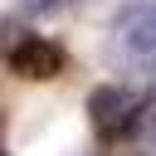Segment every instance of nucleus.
I'll use <instances>...</instances> for the list:
<instances>
[{"instance_id":"4","label":"nucleus","mask_w":156,"mask_h":156,"mask_svg":"<svg viewBox=\"0 0 156 156\" xmlns=\"http://www.w3.org/2000/svg\"><path fill=\"white\" fill-rule=\"evenodd\" d=\"M20 5H29V10H58L63 0H20Z\"/></svg>"},{"instance_id":"5","label":"nucleus","mask_w":156,"mask_h":156,"mask_svg":"<svg viewBox=\"0 0 156 156\" xmlns=\"http://www.w3.org/2000/svg\"><path fill=\"white\" fill-rule=\"evenodd\" d=\"M151 88H156V58H151Z\"/></svg>"},{"instance_id":"3","label":"nucleus","mask_w":156,"mask_h":156,"mask_svg":"<svg viewBox=\"0 0 156 156\" xmlns=\"http://www.w3.org/2000/svg\"><path fill=\"white\" fill-rule=\"evenodd\" d=\"M5 63H10V73L29 78V83H49V78L63 73V49L54 39H44V34H20L5 49Z\"/></svg>"},{"instance_id":"6","label":"nucleus","mask_w":156,"mask_h":156,"mask_svg":"<svg viewBox=\"0 0 156 156\" xmlns=\"http://www.w3.org/2000/svg\"><path fill=\"white\" fill-rule=\"evenodd\" d=\"M0 156H5V151H0Z\"/></svg>"},{"instance_id":"1","label":"nucleus","mask_w":156,"mask_h":156,"mask_svg":"<svg viewBox=\"0 0 156 156\" xmlns=\"http://www.w3.org/2000/svg\"><path fill=\"white\" fill-rule=\"evenodd\" d=\"M88 122H93V136L112 146V141L132 136V127L141 122V98L122 83H102L88 93Z\"/></svg>"},{"instance_id":"2","label":"nucleus","mask_w":156,"mask_h":156,"mask_svg":"<svg viewBox=\"0 0 156 156\" xmlns=\"http://www.w3.org/2000/svg\"><path fill=\"white\" fill-rule=\"evenodd\" d=\"M112 49H122L132 63L156 58V0H127L112 15Z\"/></svg>"}]
</instances>
